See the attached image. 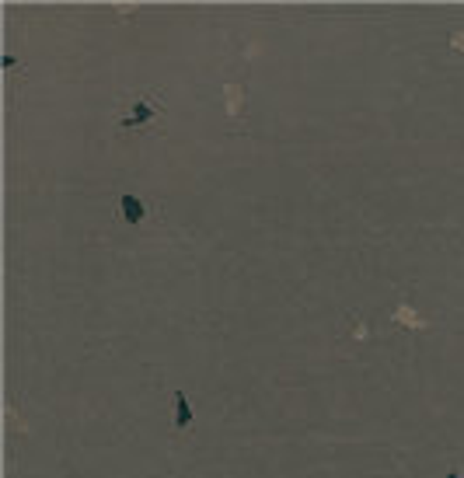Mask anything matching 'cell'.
I'll use <instances>...</instances> for the list:
<instances>
[{
    "label": "cell",
    "instance_id": "6da1fadb",
    "mask_svg": "<svg viewBox=\"0 0 464 478\" xmlns=\"http://www.w3.org/2000/svg\"><path fill=\"white\" fill-rule=\"evenodd\" d=\"M168 119V105L158 94V87H143L126 94L123 109L116 116V136H147V133H161Z\"/></svg>",
    "mask_w": 464,
    "mask_h": 478
},
{
    "label": "cell",
    "instance_id": "7a4b0ae2",
    "mask_svg": "<svg viewBox=\"0 0 464 478\" xmlns=\"http://www.w3.org/2000/svg\"><path fill=\"white\" fill-rule=\"evenodd\" d=\"M119 214H123V220H126L129 227H140V224L147 220V214H150V206H147V199H140V196H133V192H123V196H119Z\"/></svg>",
    "mask_w": 464,
    "mask_h": 478
},
{
    "label": "cell",
    "instance_id": "3957f363",
    "mask_svg": "<svg viewBox=\"0 0 464 478\" xmlns=\"http://www.w3.org/2000/svg\"><path fill=\"white\" fill-rule=\"evenodd\" d=\"M192 426V405L185 391H175V433H185Z\"/></svg>",
    "mask_w": 464,
    "mask_h": 478
},
{
    "label": "cell",
    "instance_id": "277c9868",
    "mask_svg": "<svg viewBox=\"0 0 464 478\" xmlns=\"http://www.w3.org/2000/svg\"><path fill=\"white\" fill-rule=\"evenodd\" d=\"M447 478H464V475H461L457 468H450V471H447Z\"/></svg>",
    "mask_w": 464,
    "mask_h": 478
}]
</instances>
